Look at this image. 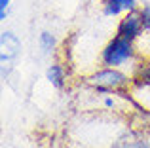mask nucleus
Listing matches in <instances>:
<instances>
[{
	"label": "nucleus",
	"instance_id": "nucleus-2",
	"mask_svg": "<svg viewBox=\"0 0 150 148\" xmlns=\"http://www.w3.org/2000/svg\"><path fill=\"white\" fill-rule=\"evenodd\" d=\"M19 53H21V40L11 30H4L2 32V76L4 78L8 76L10 68L13 67Z\"/></svg>",
	"mask_w": 150,
	"mask_h": 148
},
{
	"label": "nucleus",
	"instance_id": "nucleus-9",
	"mask_svg": "<svg viewBox=\"0 0 150 148\" xmlns=\"http://www.w3.org/2000/svg\"><path fill=\"white\" fill-rule=\"evenodd\" d=\"M11 4V0H0V19H6V10Z\"/></svg>",
	"mask_w": 150,
	"mask_h": 148
},
{
	"label": "nucleus",
	"instance_id": "nucleus-3",
	"mask_svg": "<svg viewBox=\"0 0 150 148\" xmlns=\"http://www.w3.org/2000/svg\"><path fill=\"white\" fill-rule=\"evenodd\" d=\"M125 82H127V78H125L122 72L112 70V68L101 70V72L93 74V76L89 78V84L95 85V87H99V89H118V87H122Z\"/></svg>",
	"mask_w": 150,
	"mask_h": 148
},
{
	"label": "nucleus",
	"instance_id": "nucleus-5",
	"mask_svg": "<svg viewBox=\"0 0 150 148\" xmlns=\"http://www.w3.org/2000/svg\"><path fill=\"white\" fill-rule=\"evenodd\" d=\"M137 0H105V13L106 15H118L122 11L135 10Z\"/></svg>",
	"mask_w": 150,
	"mask_h": 148
},
{
	"label": "nucleus",
	"instance_id": "nucleus-8",
	"mask_svg": "<svg viewBox=\"0 0 150 148\" xmlns=\"http://www.w3.org/2000/svg\"><path fill=\"white\" fill-rule=\"evenodd\" d=\"M141 17H143V23L146 29H150V4H146V6L143 8V11H141Z\"/></svg>",
	"mask_w": 150,
	"mask_h": 148
},
{
	"label": "nucleus",
	"instance_id": "nucleus-7",
	"mask_svg": "<svg viewBox=\"0 0 150 148\" xmlns=\"http://www.w3.org/2000/svg\"><path fill=\"white\" fill-rule=\"evenodd\" d=\"M38 42H40V48L44 53H50L53 51L55 48V36L51 32H48V30H44V32H40V38H38Z\"/></svg>",
	"mask_w": 150,
	"mask_h": 148
},
{
	"label": "nucleus",
	"instance_id": "nucleus-4",
	"mask_svg": "<svg viewBox=\"0 0 150 148\" xmlns=\"http://www.w3.org/2000/svg\"><path fill=\"white\" fill-rule=\"evenodd\" d=\"M143 27H144V23H143L141 13H135V11H133V13L125 15V17L122 19L120 27H118V36L127 38V40H135L141 34Z\"/></svg>",
	"mask_w": 150,
	"mask_h": 148
},
{
	"label": "nucleus",
	"instance_id": "nucleus-10",
	"mask_svg": "<svg viewBox=\"0 0 150 148\" xmlns=\"http://www.w3.org/2000/svg\"><path fill=\"white\" fill-rule=\"evenodd\" d=\"M105 104H106V106H112L114 103H112V99H106V101H105Z\"/></svg>",
	"mask_w": 150,
	"mask_h": 148
},
{
	"label": "nucleus",
	"instance_id": "nucleus-6",
	"mask_svg": "<svg viewBox=\"0 0 150 148\" xmlns=\"http://www.w3.org/2000/svg\"><path fill=\"white\" fill-rule=\"evenodd\" d=\"M46 78L55 87H63V84H65V72H63V68L59 65H51L48 68V72H46Z\"/></svg>",
	"mask_w": 150,
	"mask_h": 148
},
{
	"label": "nucleus",
	"instance_id": "nucleus-1",
	"mask_svg": "<svg viewBox=\"0 0 150 148\" xmlns=\"http://www.w3.org/2000/svg\"><path fill=\"white\" fill-rule=\"evenodd\" d=\"M133 55V40L116 36L105 49H103V63L108 67H118L131 59Z\"/></svg>",
	"mask_w": 150,
	"mask_h": 148
}]
</instances>
